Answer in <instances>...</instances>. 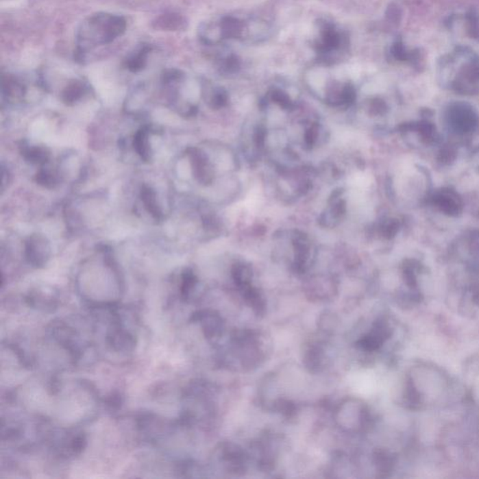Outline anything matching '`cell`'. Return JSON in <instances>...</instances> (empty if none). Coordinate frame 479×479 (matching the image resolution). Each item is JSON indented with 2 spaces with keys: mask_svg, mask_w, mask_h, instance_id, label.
<instances>
[{
  "mask_svg": "<svg viewBox=\"0 0 479 479\" xmlns=\"http://www.w3.org/2000/svg\"><path fill=\"white\" fill-rule=\"evenodd\" d=\"M220 69L226 73H236L240 69V61L234 55L226 56L220 60Z\"/></svg>",
  "mask_w": 479,
  "mask_h": 479,
  "instance_id": "obj_21",
  "label": "cell"
},
{
  "mask_svg": "<svg viewBox=\"0 0 479 479\" xmlns=\"http://www.w3.org/2000/svg\"><path fill=\"white\" fill-rule=\"evenodd\" d=\"M192 169L195 177L202 184H210L214 179V173L206 156L197 148H189Z\"/></svg>",
  "mask_w": 479,
  "mask_h": 479,
  "instance_id": "obj_5",
  "label": "cell"
},
{
  "mask_svg": "<svg viewBox=\"0 0 479 479\" xmlns=\"http://www.w3.org/2000/svg\"><path fill=\"white\" fill-rule=\"evenodd\" d=\"M151 52V47L149 45H143L140 46L134 55L130 56L129 60L125 61V66H127V70L132 71V73H138L145 69L146 63H147L148 55Z\"/></svg>",
  "mask_w": 479,
  "mask_h": 479,
  "instance_id": "obj_10",
  "label": "cell"
},
{
  "mask_svg": "<svg viewBox=\"0 0 479 479\" xmlns=\"http://www.w3.org/2000/svg\"><path fill=\"white\" fill-rule=\"evenodd\" d=\"M21 153L25 160L32 164H38V165L47 163L49 158H50V152L47 148L42 147V146L23 147Z\"/></svg>",
  "mask_w": 479,
  "mask_h": 479,
  "instance_id": "obj_11",
  "label": "cell"
},
{
  "mask_svg": "<svg viewBox=\"0 0 479 479\" xmlns=\"http://www.w3.org/2000/svg\"><path fill=\"white\" fill-rule=\"evenodd\" d=\"M2 92L12 101L21 99L25 95V87L14 79H2Z\"/></svg>",
  "mask_w": 479,
  "mask_h": 479,
  "instance_id": "obj_14",
  "label": "cell"
},
{
  "mask_svg": "<svg viewBox=\"0 0 479 479\" xmlns=\"http://www.w3.org/2000/svg\"><path fill=\"white\" fill-rule=\"evenodd\" d=\"M148 135H149V130L143 127L136 132L134 140H133V146H134L136 152L145 162H150L152 160V150H151L149 140H148Z\"/></svg>",
  "mask_w": 479,
  "mask_h": 479,
  "instance_id": "obj_7",
  "label": "cell"
},
{
  "mask_svg": "<svg viewBox=\"0 0 479 479\" xmlns=\"http://www.w3.org/2000/svg\"><path fill=\"white\" fill-rule=\"evenodd\" d=\"M140 198L143 204H145V209L149 212L151 216L153 217L158 221L163 219L162 211L158 206V201H156V192L153 191L152 188L147 186H143L142 191H140Z\"/></svg>",
  "mask_w": 479,
  "mask_h": 479,
  "instance_id": "obj_8",
  "label": "cell"
},
{
  "mask_svg": "<svg viewBox=\"0 0 479 479\" xmlns=\"http://www.w3.org/2000/svg\"><path fill=\"white\" fill-rule=\"evenodd\" d=\"M232 278L237 286L241 289L247 288L251 285V278H252V271L248 266L245 264H236L232 269Z\"/></svg>",
  "mask_w": 479,
  "mask_h": 479,
  "instance_id": "obj_13",
  "label": "cell"
},
{
  "mask_svg": "<svg viewBox=\"0 0 479 479\" xmlns=\"http://www.w3.org/2000/svg\"><path fill=\"white\" fill-rule=\"evenodd\" d=\"M110 339H111V344L119 350L124 349V348L129 349L130 347L134 345L132 336H130L125 332H122V330H115V332H112Z\"/></svg>",
  "mask_w": 479,
  "mask_h": 479,
  "instance_id": "obj_15",
  "label": "cell"
},
{
  "mask_svg": "<svg viewBox=\"0 0 479 479\" xmlns=\"http://www.w3.org/2000/svg\"><path fill=\"white\" fill-rule=\"evenodd\" d=\"M195 321L201 322L204 335L208 339H219L224 330L222 317L214 311H201L195 315Z\"/></svg>",
  "mask_w": 479,
  "mask_h": 479,
  "instance_id": "obj_6",
  "label": "cell"
},
{
  "mask_svg": "<svg viewBox=\"0 0 479 479\" xmlns=\"http://www.w3.org/2000/svg\"><path fill=\"white\" fill-rule=\"evenodd\" d=\"M304 363L310 370H319L321 367L322 363V351L319 347H310L307 350L306 357H304Z\"/></svg>",
  "mask_w": 479,
  "mask_h": 479,
  "instance_id": "obj_16",
  "label": "cell"
},
{
  "mask_svg": "<svg viewBox=\"0 0 479 479\" xmlns=\"http://www.w3.org/2000/svg\"><path fill=\"white\" fill-rule=\"evenodd\" d=\"M198 279L191 269H186L182 275L181 294L184 298H188L191 292L193 291Z\"/></svg>",
  "mask_w": 479,
  "mask_h": 479,
  "instance_id": "obj_17",
  "label": "cell"
},
{
  "mask_svg": "<svg viewBox=\"0 0 479 479\" xmlns=\"http://www.w3.org/2000/svg\"><path fill=\"white\" fill-rule=\"evenodd\" d=\"M86 91V86L82 82H73L63 91L62 101L66 105H73L83 97Z\"/></svg>",
  "mask_w": 479,
  "mask_h": 479,
  "instance_id": "obj_12",
  "label": "cell"
},
{
  "mask_svg": "<svg viewBox=\"0 0 479 479\" xmlns=\"http://www.w3.org/2000/svg\"><path fill=\"white\" fill-rule=\"evenodd\" d=\"M228 102L227 92L222 88L214 89L210 99V105L214 109H219L224 107Z\"/></svg>",
  "mask_w": 479,
  "mask_h": 479,
  "instance_id": "obj_22",
  "label": "cell"
},
{
  "mask_svg": "<svg viewBox=\"0 0 479 479\" xmlns=\"http://www.w3.org/2000/svg\"><path fill=\"white\" fill-rule=\"evenodd\" d=\"M36 182L46 188H53L58 184V177L51 171H40L36 175Z\"/></svg>",
  "mask_w": 479,
  "mask_h": 479,
  "instance_id": "obj_20",
  "label": "cell"
},
{
  "mask_svg": "<svg viewBox=\"0 0 479 479\" xmlns=\"http://www.w3.org/2000/svg\"><path fill=\"white\" fill-rule=\"evenodd\" d=\"M182 24H183L182 18L174 14L165 15L158 20V25L163 29L176 30L181 27Z\"/></svg>",
  "mask_w": 479,
  "mask_h": 479,
  "instance_id": "obj_19",
  "label": "cell"
},
{
  "mask_svg": "<svg viewBox=\"0 0 479 479\" xmlns=\"http://www.w3.org/2000/svg\"><path fill=\"white\" fill-rule=\"evenodd\" d=\"M243 291L245 301L250 308H252L258 316H262L266 311V302L262 294L257 288H254L252 285L243 289Z\"/></svg>",
  "mask_w": 479,
  "mask_h": 479,
  "instance_id": "obj_9",
  "label": "cell"
},
{
  "mask_svg": "<svg viewBox=\"0 0 479 479\" xmlns=\"http://www.w3.org/2000/svg\"><path fill=\"white\" fill-rule=\"evenodd\" d=\"M319 132V130H317V125H312V127H310V130L306 134V142L307 145L311 146L316 143L317 135H319V132Z\"/></svg>",
  "mask_w": 479,
  "mask_h": 479,
  "instance_id": "obj_23",
  "label": "cell"
},
{
  "mask_svg": "<svg viewBox=\"0 0 479 479\" xmlns=\"http://www.w3.org/2000/svg\"><path fill=\"white\" fill-rule=\"evenodd\" d=\"M270 23L258 17L228 15L219 21L202 25L199 38L208 45H219L224 40H234L247 43H260L271 34Z\"/></svg>",
  "mask_w": 479,
  "mask_h": 479,
  "instance_id": "obj_1",
  "label": "cell"
},
{
  "mask_svg": "<svg viewBox=\"0 0 479 479\" xmlns=\"http://www.w3.org/2000/svg\"><path fill=\"white\" fill-rule=\"evenodd\" d=\"M348 45L349 40L347 32L336 24L328 20L319 23L314 47L320 63L332 66L340 62L347 53Z\"/></svg>",
  "mask_w": 479,
  "mask_h": 479,
  "instance_id": "obj_3",
  "label": "cell"
},
{
  "mask_svg": "<svg viewBox=\"0 0 479 479\" xmlns=\"http://www.w3.org/2000/svg\"><path fill=\"white\" fill-rule=\"evenodd\" d=\"M270 99L271 101L278 104L281 108L288 110L293 108L294 107L293 101H292L289 95L286 93L285 91L282 90V89H273L270 93Z\"/></svg>",
  "mask_w": 479,
  "mask_h": 479,
  "instance_id": "obj_18",
  "label": "cell"
},
{
  "mask_svg": "<svg viewBox=\"0 0 479 479\" xmlns=\"http://www.w3.org/2000/svg\"><path fill=\"white\" fill-rule=\"evenodd\" d=\"M49 254V243L42 235H32L25 242V255L27 260L35 267H42L48 260Z\"/></svg>",
  "mask_w": 479,
  "mask_h": 479,
  "instance_id": "obj_4",
  "label": "cell"
},
{
  "mask_svg": "<svg viewBox=\"0 0 479 479\" xmlns=\"http://www.w3.org/2000/svg\"><path fill=\"white\" fill-rule=\"evenodd\" d=\"M125 28L127 23L124 18L116 15L99 14L89 18L79 32L77 60L83 58L87 49L112 42L124 34Z\"/></svg>",
  "mask_w": 479,
  "mask_h": 479,
  "instance_id": "obj_2",
  "label": "cell"
}]
</instances>
